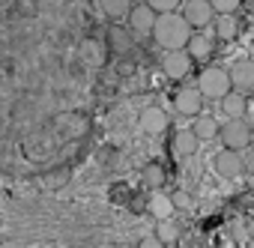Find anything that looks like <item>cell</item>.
Segmentation results:
<instances>
[{
    "instance_id": "obj_3",
    "label": "cell",
    "mask_w": 254,
    "mask_h": 248,
    "mask_svg": "<svg viewBox=\"0 0 254 248\" xmlns=\"http://www.w3.org/2000/svg\"><path fill=\"white\" fill-rule=\"evenodd\" d=\"M218 138L230 150H245L251 144V126H248L242 117H227V123L218 129Z\"/></svg>"
},
{
    "instance_id": "obj_1",
    "label": "cell",
    "mask_w": 254,
    "mask_h": 248,
    "mask_svg": "<svg viewBox=\"0 0 254 248\" xmlns=\"http://www.w3.org/2000/svg\"><path fill=\"white\" fill-rule=\"evenodd\" d=\"M159 48L171 51V48H186L189 39H191V24L183 18V12H159L156 15V24H153V33Z\"/></svg>"
},
{
    "instance_id": "obj_19",
    "label": "cell",
    "mask_w": 254,
    "mask_h": 248,
    "mask_svg": "<svg viewBox=\"0 0 254 248\" xmlns=\"http://www.w3.org/2000/svg\"><path fill=\"white\" fill-rule=\"evenodd\" d=\"M186 51H189L194 60H206V57L212 54V39H209V36H200V33H191Z\"/></svg>"
},
{
    "instance_id": "obj_6",
    "label": "cell",
    "mask_w": 254,
    "mask_h": 248,
    "mask_svg": "<svg viewBox=\"0 0 254 248\" xmlns=\"http://www.w3.org/2000/svg\"><path fill=\"white\" fill-rule=\"evenodd\" d=\"M212 168H215V174H218L221 180H239V177H242V171H245V162H242L239 150L224 147L221 153H215Z\"/></svg>"
},
{
    "instance_id": "obj_11",
    "label": "cell",
    "mask_w": 254,
    "mask_h": 248,
    "mask_svg": "<svg viewBox=\"0 0 254 248\" xmlns=\"http://www.w3.org/2000/svg\"><path fill=\"white\" fill-rule=\"evenodd\" d=\"M105 42H108V48H111V54H129L132 51V30H123L120 24H111L108 30H105Z\"/></svg>"
},
{
    "instance_id": "obj_12",
    "label": "cell",
    "mask_w": 254,
    "mask_h": 248,
    "mask_svg": "<svg viewBox=\"0 0 254 248\" xmlns=\"http://www.w3.org/2000/svg\"><path fill=\"white\" fill-rule=\"evenodd\" d=\"M218 120L215 117H209V114H194L191 117V132L197 135V141H212V138H218Z\"/></svg>"
},
{
    "instance_id": "obj_5",
    "label": "cell",
    "mask_w": 254,
    "mask_h": 248,
    "mask_svg": "<svg viewBox=\"0 0 254 248\" xmlns=\"http://www.w3.org/2000/svg\"><path fill=\"white\" fill-rule=\"evenodd\" d=\"M156 9L153 6H147V3H132V9H129V15H126V21H129V30H132V36L135 39H144V36H150L153 33V24H156Z\"/></svg>"
},
{
    "instance_id": "obj_2",
    "label": "cell",
    "mask_w": 254,
    "mask_h": 248,
    "mask_svg": "<svg viewBox=\"0 0 254 248\" xmlns=\"http://www.w3.org/2000/svg\"><path fill=\"white\" fill-rule=\"evenodd\" d=\"M197 90L203 93V99H212V102L218 99L221 102V96H227L233 90L230 69H224V66H206L200 72V78H197Z\"/></svg>"
},
{
    "instance_id": "obj_22",
    "label": "cell",
    "mask_w": 254,
    "mask_h": 248,
    "mask_svg": "<svg viewBox=\"0 0 254 248\" xmlns=\"http://www.w3.org/2000/svg\"><path fill=\"white\" fill-rule=\"evenodd\" d=\"M144 3L153 6L156 12H174V9H180L183 0H144Z\"/></svg>"
},
{
    "instance_id": "obj_21",
    "label": "cell",
    "mask_w": 254,
    "mask_h": 248,
    "mask_svg": "<svg viewBox=\"0 0 254 248\" xmlns=\"http://www.w3.org/2000/svg\"><path fill=\"white\" fill-rule=\"evenodd\" d=\"M209 3H212L215 15H233L242 6V0H209Z\"/></svg>"
},
{
    "instance_id": "obj_18",
    "label": "cell",
    "mask_w": 254,
    "mask_h": 248,
    "mask_svg": "<svg viewBox=\"0 0 254 248\" xmlns=\"http://www.w3.org/2000/svg\"><path fill=\"white\" fill-rule=\"evenodd\" d=\"M212 27H215V39H221V42H230L239 36V21L233 15H215Z\"/></svg>"
},
{
    "instance_id": "obj_14",
    "label": "cell",
    "mask_w": 254,
    "mask_h": 248,
    "mask_svg": "<svg viewBox=\"0 0 254 248\" xmlns=\"http://www.w3.org/2000/svg\"><path fill=\"white\" fill-rule=\"evenodd\" d=\"M221 111H224V117H245V111H248V96L233 87L227 96H221Z\"/></svg>"
},
{
    "instance_id": "obj_7",
    "label": "cell",
    "mask_w": 254,
    "mask_h": 248,
    "mask_svg": "<svg viewBox=\"0 0 254 248\" xmlns=\"http://www.w3.org/2000/svg\"><path fill=\"white\" fill-rule=\"evenodd\" d=\"M180 6H183V18L191 24V30H197V27H209L212 18H215V9H212L209 0H183Z\"/></svg>"
},
{
    "instance_id": "obj_10",
    "label": "cell",
    "mask_w": 254,
    "mask_h": 248,
    "mask_svg": "<svg viewBox=\"0 0 254 248\" xmlns=\"http://www.w3.org/2000/svg\"><path fill=\"white\" fill-rule=\"evenodd\" d=\"M230 81H233L236 90L251 93V87H254V60H248V57L236 60V63L230 66Z\"/></svg>"
},
{
    "instance_id": "obj_13",
    "label": "cell",
    "mask_w": 254,
    "mask_h": 248,
    "mask_svg": "<svg viewBox=\"0 0 254 248\" xmlns=\"http://www.w3.org/2000/svg\"><path fill=\"white\" fill-rule=\"evenodd\" d=\"M147 212L156 215V218H171L177 212V206L171 203V194H165L162 188H153V194L147 200Z\"/></svg>"
},
{
    "instance_id": "obj_15",
    "label": "cell",
    "mask_w": 254,
    "mask_h": 248,
    "mask_svg": "<svg viewBox=\"0 0 254 248\" xmlns=\"http://www.w3.org/2000/svg\"><path fill=\"white\" fill-rule=\"evenodd\" d=\"M153 236H156L162 245H174V242L180 239V227H177L174 215H171V218H156V224H153Z\"/></svg>"
},
{
    "instance_id": "obj_8",
    "label": "cell",
    "mask_w": 254,
    "mask_h": 248,
    "mask_svg": "<svg viewBox=\"0 0 254 248\" xmlns=\"http://www.w3.org/2000/svg\"><path fill=\"white\" fill-rule=\"evenodd\" d=\"M138 123H141L144 135H153V138H159V135H165V132H168V126H171V117H168V111H165V108H159V105H147V108L141 111Z\"/></svg>"
},
{
    "instance_id": "obj_23",
    "label": "cell",
    "mask_w": 254,
    "mask_h": 248,
    "mask_svg": "<svg viewBox=\"0 0 254 248\" xmlns=\"http://www.w3.org/2000/svg\"><path fill=\"white\" fill-rule=\"evenodd\" d=\"M171 203H174L177 209H186V206H191V197H189L186 191H171Z\"/></svg>"
},
{
    "instance_id": "obj_20",
    "label": "cell",
    "mask_w": 254,
    "mask_h": 248,
    "mask_svg": "<svg viewBox=\"0 0 254 248\" xmlns=\"http://www.w3.org/2000/svg\"><path fill=\"white\" fill-rule=\"evenodd\" d=\"M165 183H168V174L162 165H156V162L144 165V186L147 188H165Z\"/></svg>"
},
{
    "instance_id": "obj_16",
    "label": "cell",
    "mask_w": 254,
    "mask_h": 248,
    "mask_svg": "<svg viewBox=\"0 0 254 248\" xmlns=\"http://www.w3.org/2000/svg\"><path fill=\"white\" fill-rule=\"evenodd\" d=\"M197 147H200V141H197V135L191 129H183V132L174 135V153L177 156H194Z\"/></svg>"
},
{
    "instance_id": "obj_17",
    "label": "cell",
    "mask_w": 254,
    "mask_h": 248,
    "mask_svg": "<svg viewBox=\"0 0 254 248\" xmlns=\"http://www.w3.org/2000/svg\"><path fill=\"white\" fill-rule=\"evenodd\" d=\"M99 9H102L105 18L123 21L126 15H129V9H132V0H99Z\"/></svg>"
},
{
    "instance_id": "obj_9",
    "label": "cell",
    "mask_w": 254,
    "mask_h": 248,
    "mask_svg": "<svg viewBox=\"0 0 254 248\" xmlns=\"http://www.w3.org/2000/svg\"><path fill=\"white\" fill-rule=\"evenodd\" d=\"M174 108L183 114V117H194V114H200L203 111V93L197 90V87H183L177 96H174Z\"/></svg>"
},
{
    "instance_id": "obj_24",
    "label": "cell",
    "mask_w": 254,
    "mask_h": 248,
    "mask_svg": "<svg viewBox=\"0 0 254 248\" xmlns=\"http://www.w3.org/2000/svg\"><path fill=\"white\" fill-rule=\"evenodd\" d=\"M251 96H254V87H251Z\"/></svg>"
},
{
    "instance_id": "obj_4",
    "label": "cell",
    "mask_w": 254,
    "mask_h": 248,
    "mask_svg": "<svg viewBox=\"0 0 254 248\" xmlns=\"http://www.w3.org/2000/svg\"><path fill=\"white\" fill-rule=\"evenodd\" d=\"M191 66H194V57L186 51V48H171L165 51L162 57V69L168 78H177V81H186L191 75Z\"/></svg>"
}]
</instances>
